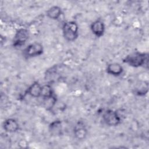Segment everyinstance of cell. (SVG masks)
Returning <instances> with one entry per match:
<instances>
[{
	"mask_svg": "<svg viewBox=\"0 0 149 149\" xmlns=\"http://www.w3.org/2000/svg\"><path fill=\"white\" fill-rule=\"evenodd\" d=\"M48 130L51 136H59L62 134L63 127L61 120H55L52 121L48 126Z\"/></svg>",
	"mask_w": 149,
	"mask_h": 149,
	"instance_id": "11",
	"label": "cell"
},
{
	"mask_svg": "<svg viewBox=\"0 0 149 149\" xmlns=\"http://www.w3.org/2000/svg\"><path fill=\"white\" fill-rule=\"evenodd\" d=\"M62 14V10L59 6H52L46 11V16L50 19L58 20Z\"/></svg>",
	"mask_w": 149,
	"mask_h": 149,
	"instance_id": "12",
	"label": "cell"
},
{
	"mask_svg": "<svg viewBox=\"0 0 149 149\" xmlns=\"http://www.w3.org/2000/svg\"><path fill=\"white\" fill-rule=\"evenodd\" d=\"M148 54L139 51H134L127 55L123 59L124 63L133 68H139L148 65Z\"/></svg>",
	"mask_w": 149,
	"mask_h": 149,
	"instance_id": "1",
	"label": "cell"
},
{
	"mask_svg": "<svg viewBox=\"0 0 149 149\" xmlns=\"http://www.w3.org/2000/svg\"><path fill=\"white\" fill-rule=\"evenodd\" d=\"M44 52L43 45L39 42H34L28 45L23 50V55L26 59H30L41 55Z\"/></svg>",
	"mask_w": 149,
	"mask_h": 149,
	"instance_id": "3",
	"label": "cell"
},
{
	"mask_svg": "<svg viewBox=\"0 0 149 149\" xmlns=\"http://www.w3.org/2000/svg\"><path fill=\"white\" fill-rule=\"evenodd\" d=\"M30 37L29 30L25 28H20L16 31L13 40L12 46L18 48L23 47L28 41Z\"/></svg>",
	"mask_w": 149,
	"mask_h": 149,
	"instance_id": "4",
	"label": "cell"
},
{
	"mask_svg": "<svg viewBox=\"0 0 149 149\" xmlns=\"http://www.w3.org/2000/svg\"><path fill=\"white\" fill-rule=\"evenodd\" d=\"M18 122L13 118L6 119L2 124L3 130L7 133H15L19 129Z\"/></svg>",
	"mask_w": 149,
	"mask_h": 149,
	"instance_id": "10",
	"label": "cell"
},
{
	"mask_svg": "<svg viewBox=\"0 0 149 149\" xmlns=\"http://www.w3.org/2000/svg\"><path fill=\"white\" fill-rule=\"evenodd\" d=\"M42 100H43L42 101L43 107L47 111H51L56 105V103L57 101V99L55 95L48 98L42 99Z\"/></svg>",
	"mask_w": 149,
	"mask_h": 149,
	"instance_id": "14",
	"label": "cell"
},
{
	"mask_svg": "<svg viewBox=\"0 0 149 149\" xmlns=\"http://www.w3.org/2000/svg\"><path fill=\"white\" fill-rule=\"evenodd\" d=\"M87 129L82 121H79L73 128V134L78 140H83L87 135Z\"/></svg>",
	"mask_w": 149,
	"mask_h": 149,
	"instance_id": "7",
	"label": "cell"
},
{
	"mask_svg": "<svg viewBox=\"0 0 149 149\" xmlns=\"http://www.w3.org/2000/svg\"><path fill=\"white\" fill-rule=\"evenodd\" d=\"M64 38L69 42L75 41L79 36V26L74 21H67L63 23L62 27Z\"/></svg>",
	"mask_w": 149,
	"mask_h": 149,
	"instance_id": "2",
	"label": "cell"
},
{
	"mask_svg": "<svg viewBox=\"0 0 149 149\" xmlns=\"http://www.w3.org/2000/svg\"><path fill=\"white\" fill-rule=\"evenodd\" d=\"M90 30L95 37H101L104 36L105 30L104 23L101 19H97L91 23Z\"/></svg>",
	"mask_w": 149,
	"mask_h": 149,
	"instance_id": "6",
	"label": "cell"
},
{
	"mask_svg": "<svg viewBox=\"0 0 149 149\" xmlns=\"http://www.w3.org/2000/svg\"><path fill=\"white\" fill-rule=\"evenodd\" d=\"M104 123L109 126H116L121 123V118L116 111L107 109L102 113Z\"/></svg>",
	"mask_w": 149,
	"mask_h": 149,
	"instance_id": "5",
	"label": "cell"
},
{
	"mask_svg": "<svg viewBox=\"0 0 149 149\" xmlns=\"http://www.w3.org/2000/svg\"><path fill=\"white\" fill-rule=\"evenodd\" d=\"M105 71L109 75L118 77L120 76L123 72V68L117 62H112L108 64L106 67Z\"/></svg>",
	"mask_w": 149,
	"mask_h": 149,
	"instance_id": "9",
	"label": "cell"
},
{
	"mask_svg": "<svg viewBox=\"0 0 149 149\" xmlns=\"http://www.w3.org/2000/svg\"><path fill=\"white\" fill-rule=\"evenodd\" d=\"M42 86L38 81L33 82L25 91L22 97L28 95L33 98H38L41 97Z\"/></svg>",
	"mask_w": 149,
	"mask_h": 149,
	"instance_id": "8",
	"label": "cell"
},
{
	"mask_svg": "<svg viewBox=\"0 0 149 149\" xmlns=\"http://www.w3.org/2000/svg\"><path fill=\"white\" fill-rule=\"evenodd\" d=\"M54 95L55 94L54 93V90L51 84H46L42 86L41 97L42 98V99L48 98Z\"/></svg>",
	"mask_w": 149,
	"mask_h": 149,
	"instance_id": "13",
	"label": "cell"
}]
</instances>
